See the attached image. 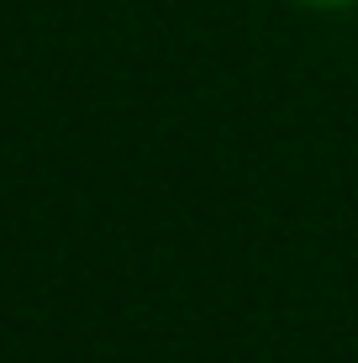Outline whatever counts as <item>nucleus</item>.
I'll use <instances>...</instances> for the list:
<instances>
[{
  "mask_svg": "<svg viewBox=\"0 0 358 363\" xmlns=\"http://www.w3.org/2000/svg\"><path fill=\"white\" fill-rule=\"evenodd\" d=\"M311 6H353V0H311Z\"/></svg>",
  "mask_w": 358,
  "mask_h": 363,
  "instance_id": "nucleus-1",
  "label": "nucleus"
}]
</instances>
